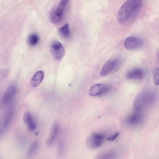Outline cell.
I'll list each match as a JSON object with an SVG mask.
<instances>
[{
    "label": "cell",
    "instance_id": "19",
    "mask_svg": "<svg viewBox=\"0 0 159 159\" xmlns=\"http://www.w3.org/2000/svg\"><path fill=\"white\" fill-rule=\"evenodd\" d=\"M153 81L154 84L159 85V68L156 67L154 71L153 74Z\"/></svg>",
    "mask_w": 159,
    "mask_h": 159
},
{
    "label": "cell",
    "instance_id": "22",
    "mask_svg": "<svg viewBox=\"0 0 159 159\" xmlns=\"http://www.w3.org/2000/svg\"><path fill=\"white\" fill-rule=\"evenodd\" d=\"M114 155L113 153L108 152L101 154L99 157H100V158H109V157L111 158V157L113 156Z\"/></svg>",
    "mask_w": 159,
    "mask_h": 159
},
{
    "label": "cell",
    "instance_id": "14",
    "mask_svg": "<svg viewBox=\"0 0 159 159\" xmlns=\"http://www.w3.org/2000/svg\"><path fill=\"white\" fill-rule=\"evenodd\" d=\"M44 77V73L41 70L37 72L32 78L30 83L34 87L37 86L42 82Z\"/></svg>",
    "mask_w": 159,
    "mask_h": 159
},
{
    "label": "cell",
    "instance_id": "20",
    "mask_svg": "<svg viewBox=\"0 0 159 159\" xmlns=\"http://www.w3.org/2000/svg\"><path fill=\"white\" fill-rule=\"evenodd\" d=\"M32 120V118L31 113L29 111L25 112L23 116L24 122L27 124Z\"/></svg>",
    "mask_w": 159,
    "mask_h": 159
},
{
    "label": "cell",
    "instance_id": "12",
    "mask_svg": "<svg viewBox=\"0 0 159 159\" xmlns=\"http://www.w3.org/2000/svg\"><path fill=\"white\" fill-rule=\"evenodd\" d=\"M142 118L141 115L138 112H134L129 115L126 118V123L130 125H135L138 124Z\"/></svg>",
    "mask_w": 159,
    "mask_h": 159
},
{
    "label": "cell",
    "instance_id": "11",
    "mask_svg": "<svg viewBox=\"0 0 159 159\" xmlns=\"http://www.w3.org/2000/svg\"><path fill=\"white\" fill-rule=\"evenodd\" d=\"M59 130V124L56 121L52 126L49 135L47 140L46 143L47 145L50 146L53 144L57 136Z\"/></svg>",
    "mask_w": 159,
    "mask_h": 159
},
{
    "label": "cell",
    "instance_id": "13",
    "mask_svg": "<svg viewBox=\"0 0 159 159\" xmlns=\"http://www.w3.org/2000/svg\"><path fill=\"white\" fill-rule=\"evenodd\" d=\"M69 1L70 0H61L59 3L56 10H54L55 13L62 18Z\"/></svg>",
    "mask_w": 159,
    "mask_h": 159
},
{
    "label": "cell",
    "instance_id": "16",
    "mask_svg": "<svg viewBox=\"0 0 159 159\" xmlns=\"http://www.w3.org/2000/svg\"><path fill=\"white\" fill-rule=\"evenodd\" d=\"M60 35L64 39H68L70 36L68 24L66 23L60 28L58 30Z\"/></svg>",
    "mask_w": 159,
    "mask_h": 159
},
{
    "label": "cell",
    "instance_id": "24",
    "mask_svg": "<svg viewBox=\"0 0 159 159\" xmlns=\"http://www.w3.org/2000/svg\"><path fill=\"white\" fill-rule=\"evenodd\" d=\"M158 61H159V53L158 54Z\"/></svg>",
    "mask_w": 159,
    "mask_h": 159
},
{
    "label": "cell",
    "instance_id": "7",
    "mask_svg": "<svg viewBox=\"0 0 159 159\" xmlns=\"http://www.w3.org/2000/svg\"><path fill=\"white\" fill-rule=\"evenodd\" d=\"M111 89V86L108 84L103 83L95 84L90 87L89 93L91 96H98L109 92Z\"/></svg>",
    "mask_w": 159,
    "mask_h": 159
},
{
    "label": "cell",
    "instance_id": "10",
    "mask_svg": "<svg viewBox=\"0 0 159 159\" xmlns=\"http://www.w3.org/2000/svg\"><path fill=\"white\" fill-rule=\"evenodd\" d=\"M145 75V71L143 69L136 68L128 71L126 75L129 79L139 80L143 79Z\"/></svg>",
    "mask_w": 159,
    "mask_h": 159
},
{
    "label": "cell",
    "instance_id": "15",
    "mask_svg": "<svg viewBox=\"0 0 159 159\" xmlns=\"http://www.w3.org/2000/svg\"><path fill=\"white\" fill-rule=\"evenodd\" d=\"M39 146L38 140L35 141L30 146L28 149L26 153L27 157H32L36 153Z\"/></svg>",
    "mask_w": 159,
    "mask_h": 159
},
{
    "label": "cell",
    "instance_id": "8",
    "mask_svg": "<svg viewBox=\"0 0 159 159\" xmlns=\"http://www.w3.org/2000/svg\"><path fill=\"white\" fill-rule=\"evenodd\" d=\"M143 40L141 38L130 36L127 37L125 40L124 45L125 48L129 50H134L142 47L144 44Z\"/></svg>",
    "mask_w": 159,
    "mask_h": 159
},
{
    "label": "cell",
    "instance_id": "6",
    "mask_svg": "<svg viewBox=\"0 0 159 159\" xmlns=\"http://www.w3.org/2000/svg\"><path fill=\"white\" fill-rule=\"evenodd\" d=\"M104 138L105 136L102 134L93 133L87 138L86 144L90 148H97L101 146Z\"/></svg>",
    "mask_w": 159,
    "mask_h": 159
},
{
    "label": "cell",
    "instance_id": "17",
    "mask_svg": "<svg viewBox=\"0 0 159 159\" xmlns=\"http://www.w3.org/2000/svg\"><path fill=\"white\" fill-rule=\"evenodd\" d=\"M49 18L50 21L53 24H56L60 23L63 18L57 15L54 10L52 11L50 14Z\"/></svg>",
    "mask_w": 159,
    "mask_h": 159
},
{
    "label": "cell",
    "instance_id": "9",
    "mask_svg": "<svg viewBox=\"0 0 159 159\" xmlns=\"http://www.w3.org/2000/svg\"><path fill=\"white\" fill-rule=\"evenodd\" d=\"M51 50L53 56L57 60L62 58L65 53L64 47L60 42L57 41H54L52 43Z\"/></svg>",
    "mask_w": 159,
    "mask_h": 159
},
{
    "label": "cell",
    "instance_id": "5",
    "mask_svg": "<svg viewBox=\"0 0 159 159\" xmlns=\"http://www.w3.org/2000/svg\"><path fill=\"white\" fill-rule=\"evenodd\" d=\"M122 61L120 57H117L108 61L103 66L100 75L102 76H105L116 70L120 66Z\"/></svg>",
    "mask_w": 159,
    "mask_h": 159
},
{
    "label": "cell",
    "instance_id": "18",
    "mask_svg": "<svg viewBox=\"0 0 159 159\" xmlns=\"http://www.w3.org/2000/svg\"><path fill=\"white\" fill-rule=\"evenodd\" d=\"M39 38L36 34L33 33L30 35L28 39L29 44L32 46L36 45L39 41Z\"/></svg>",
    "mask_w": 159,
    "mask_h": 159
},
{
    "label": "cell",
    "instance_id": "23",
    "mask_svg": "<svg viewBox=\"0 0 159 159\" xmlns=\"http://www.w3.org/2000/svg\"><path fill=\"white\" fill-rule=\"evenodd\" d=\"M119 134V132H117L114 134L108 137L107 138V140L111 141H113L118 136Z\"/></svg>",
    "mask_w": 159,
    "mask_h": 159
},
{
    "label": "cell",
    "instance_id": "21",
    "mask_svg": "<svg viewBox=\"0 0 159 159\" xmlns=\"http://www.w3.org/2000/svg\"><path fill=\"white\" fill-rule=\"evenodd\" d=\"M27 124L28 128L30 130L33 131L36 129V124L33 120L29 122Z\"/></svg>",
    "mask_w": 159,
    "mask_h": 159
},
{
    "label": "cell",
    "instance_id": "3",
    "mask_svg": "<svg viewBox=\"0 0 159 159\" xmlns=\"http://www.w3.org/2000/svg\"><path fill=\"white\" fill-rule=\"evenodd\" d=\"M154 97L153 93L151 92H145L139 93L134 102V108L137 110L141 109L151 102Z\"/></svg>",
    "mask_w": 159,
    "mask_h": 159
},
{
    "label": "cell",
    "instance_id": "4",
    "mask_svg": "<svg viewBox=\"0 0 159 159\" xmlns=\"http://www.w3.org/2000/svg\"><path fill=\"white\" fill-rule=\"evenodd\" d=\"M14 112V106L12 105L4 114L1 122V136L4 134L8 129L13 119Z\"/></svg>",
    "mask_w": 159,
    "mask_h": 159
},
{
    "label": "cell",
    "instance_id": "2",
    "mask_svg": "<svg viewBox=\"0 0 159 159\" xmlns=\"http://www.w3.org/2000/svg\"><path fill=\"white\" fill-rule=\"evenodd\" d=\"M18 91L17 85L12 84L7 88L2 95L0 102L1 108H6L11 102L16 95Z\"/></svg>",
    "mask_w": 159,
    "mask_h": 159
},
{
    "label": "cell",
    "instance_id": "1",
    "mask_svg": "<svg viewBox=\"0 0 159 159\" xmlns=\"http://www.w3.org/2000/svg\"><path fill=\"white\" fill-rule=\"evenodd\" d=\"M143 0H127L121 6L117 14V20L120 24L129 20L141 8Z\"/></svg>",
    "mask_w": 159,
    "mask_h": 159
}]
</instances>
